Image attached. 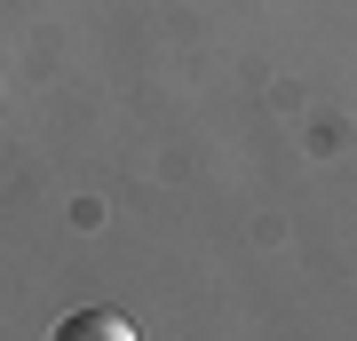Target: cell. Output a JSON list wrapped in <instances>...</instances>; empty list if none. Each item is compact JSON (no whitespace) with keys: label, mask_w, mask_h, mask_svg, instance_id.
I'll use <instances>...</instances> for the list:
<instances>
[{"label":"cell","mask_w":357,"mask_h":341,"mask_svg":"<svg viewBox=\"0 0 357 341\" xmlns=\"http://www.w3.org/2000/svg\"><path fill=\"white\" fill-rule=\"evenodd\" d=\"M56 333H64V341H135V326H128V317H112V310H79V317H64V326H56Z\"/></svg>","instance_id":"1"}]
</instances>
